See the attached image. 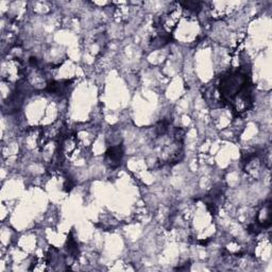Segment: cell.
Masks as SVG:
<instances>
[{"instance_id":"obj_1","label":"cell","mask_w":272,"mask_h":272,"mask_svg":"<svg viewBox=\"0 0 272 272\" xmlns=\"http://www.w3.org/2000/svg\"><path fill=\"white\" fill-rule=\"evenodd\" d=\"M123 157V148L121 145L112 146L105 153V161L110 167H118Z\"/></svg>"}]
</instances>
